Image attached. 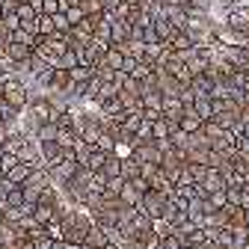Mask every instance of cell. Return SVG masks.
Here are the masks:
<instances>
[{"mask_svg":"<svg viewBox=\"0 0 249 249\" xmlns=\"http://www.w3.org/2000/svg\"><path fill=\"white\" fill-rule=\"evenodd\" d=\"M12 107H18L21 113L27 110V104H30V86L24 83V77L21 74H12L9 71V80H6V95H3Z\"/></svg>","mask_w":249,"mask_h":249,"instance_id":"6da1fadb","label":"cell"},{"mask_svg":"<svg viewBox=\"0 0 249 249\" xmlns=\"http://www.w3.org/2000/svg\"><path fill=\"white\" fill-rule=\"evenodd\" d=\"M166 199H169V196H163V193H158V190H148V193H142V202H140L137 208L145 211L151 220H160V216H163V205H166Z\"/></svg>","mask_w":249,"mask_h":249,"instance_id":"7a4b0ae2","label":"cell"},{"mask_svg":"<svg viewBox=\"0 0 249 249\" xmlns=\"http://www.w3.org/2000/svg\"><path fill=\"white\" fill-rule=\"evenodd\" d=\"M131 158H137L140 163H160L163 160V151L154 145V140H148V142H140V145L131 148Z\"/></svg>","mask_w":249,"mask_h":249,"instance_id":"3957f363","label":"cell"},{"mask_svg":"<svg viewBox=\"0 0 249 249\" xmlns=\"http://www.w3.org/2000/svg\"><path fill=\"white\" fill-rule=\"evenodd\" d=\"M160 113H163V119H169L172 124H178L181 116H184V104H181V98H178V95H163Z\"/></svg>","mask_w":249,"mask_h":249,"instance_id":"277c9868","label":"cell"},{"mask_svg":"<svg viewBox=\"0 0 249 249\" xmlns=\"http://www.w3.org/2000/svg\"><path fill=\"white\" fill-rule=\"evenodd\" d=\"M199 187H202V193H205V199L211 196V193H216V190H226V181H223V172L220 169H211L208 166V175L199 181Z\"/></svg>","mask_w":249,"mask_h":249,"instance_id":"5b68a950","label":"cell"},{"mask_svg":"<svg viewBox=\"0 0 249 249\" xmlns=\"http://www.w3.org/2000/svg\"><path fill=\"white\" fill-rule=\"evenodd\" d=\"M202 124H205V122L196 116L193 107H184V116H181V122H178V128H181V131H187V134H199V131H202Z\"/></svg>","mask_w":249,"mask_h":249,"instance_id":"8992f818","label":"cell"},{"mask_svg":"<svg viewBox=\"0 0 249 249\" xmlns=\"http://www.w3.org/2000/svg\"><path fill=\"white\" fill-rule=\"evenodd\" d=\"M3 56H6L9 62H27L30 56H33V51H30L27 45H18V42H12V39H9V45L3 48Z\"/></svg>","mask_w":249,"mask_h":249,"instance_id":"52a82bcc","label":"cell"},{"mask_svg":"<svg viewBox=\"0 0 249 249\" xmlns=\"http://www.w3.org/2000/svg\"><path fill=\"white\" fill-rule=\"evenodd\" d=\"M33 169H36L33 163H18V166H12V169L6 172V181H9L12 187H21L30 175H33Z\"/></svg>","mask_w":249,"mask_h":249,"instance_id":"ba28073f","label":"cell"},{"mask_svg":"<svg viewBox=\"0 0 249 249\" xmlns=\"http://www.w3.org/2000/svg\"><path fill=\"white\" fill-rule=\"evenodd\" d=\"M119 202H122V205H128V208H137V205L142 202V193L134 187V181H124L122 193H119Z\"/></svg>","mask_w":249,"mask_h":249,"instance_id":"9c48e42d","label":"cell"},{"mask_svg":"<svg viewBox=\"0 0 249 249\" xmlns=\"http://www.w3.org/2000/svg\"><path fill=\"white\" fill-rule=\"evenodd\" d=\"M193 110H196V116H199L202 122H211V119H213V98H211V95H196Z\"/></svg>","mask_w":249,"mask_h":249,"instance_id":"30bf717a","label":"cell"},{"mask_svg":"<svg viewBox=\"0 0 249 249\" xmlns=\"http://www.w3.org/2000/svg\"><path fill=\"white\" fill-rule=\"evenodd\" d=\"M178 128V124H172L169 119H158V122H151V140H169V134Z\"/></svg>","mask_w":249,"mask_h":249,"instance_id":"8fae6325","label":"cell"},{"mask_svg":"<svg viewBox=\"0 0 249 249\" xmlns=\"http://www.w3.org/2000/svg\"><path fill=\"white\" fill-rule=\"evenodd\" d=\"M74 66H80V59H77V51L69 45V51H66V53H62V56H56L53 69H59V71H71Z\"/></svg>","mask_w":249,"mask_h":249,"instance_id":"7c38bea8","label":"cell"},{"mask_svg":"<svg viewBox=\"0 0 249 249\" xmlns=\"http://www.w3.org/2000/svg\"><path fill=\"white\" fill-rule=\"evenodd\" d=\"M83 246H89V249H104V246H107L104 229H101V226H92L89 234H86V240H83Z\"/></svg>","mask_w":249,"mask_h":249,"instance_id":"4fadbf2b","label":"cell"},{"mask_svg":"<svg viewBox=\"0 0 249 249\" xmlns=\"http://www.w3.org/2000/svg\"><path fill=\"white\" fill-rule=\"evenodd\" d=\"M122 178H124V181L140 178V160L131 158V154H124V158H122Z\"/></svg>","mask_w":249,"mask_h":249,"instance_id":"5bb4252c","label":"cell"},{"mask_svg":"<svg viewBox=\"0 0 249 249\" xmlns=\"http://www.w3.org/2000/svg\"><path fill=\"white\" fill-rule=\"evenodd\" d=\"M33 216H36L39 226H48L51 220H56V208L53 205H36L33 208Z\"/></svg>","mask_w":249,"mask_h":249,"instance_id":"9a60e30c","label":"cell"},{"mask_svg":"<svg viewBox=\"0 0 249 249\" xmlns=\"http://www.w3.org/2000/svg\"><path fill=\"white\" fill-rule=\"evenodd\" d=\"M92 74H95V69H89V66H74V69L69 71V80H71L74 86H83Z\"/></svg>","mask_w":249,"mask_h":249,"instance_id":"2e32d148","label":"cell"},{"mask_svg":"<svg viewBox=\"0 0 249 249\" xmlns=\"http://www.w3.org/2000/svg\"><path fill=\"white\" fill-rule=\"evenodd\" d=\"M104 163H107V154L95 148V151L89 154V160H86V166H83V169H89V172H101V169H104Z\"/></svg>","mask_w":249,"mask_h":249,"instance_id":"e0dca14e","label":"cell"},{"mask_svg":"<svg viewBox=\"0 0 249 249\" xmlns=\"http://www.w3.org/2000/svg\"><path fill=\"white\" fill-rule=\"evenodd\" d=\"M107 178H116V175H122V158L119 154H107V163H104V169H101Z\"/></svg>","mask_w":249,"mask_h":249,"instance_id":"ac0fdd59","label":"cell"},{"mask_svg":"<svg viewBox=\"0 0 249 249\" xmlns=\"http://www.w3.org/2000/svg\"><path fill=\"white\" fill-rule=\"evenodd\" d=\"M184 172L190 175V181H202L205 175H208V163H184Z\"/></svg>","mask_w":249,"mask_h":249,"instance_id":"d6986e66","label":"cell"},{"mask_svg":"<svg viewBox=\"0 0 249 249\" xmlns=\"http://www.w3.org/2000/svg\"><path fill=\"white\" fill-rule=\"evenodd\" d=\"M229 229H231L234 249H243V246H246V240H249V231H246V226H229Z\"/></svg>","mask_w":249,"mask_h":249,"instance_id":"ffe728a7","label":"cell"},{"mask_svg":"<svg viewBox=\"0 0 249 249\" xmlns=\"http://www.w3.org/2000/svg\"><path fill=\"white\" fill-rule=\"evenodd\" d=\"M56 27H53V18L51 15H39V36H53Z\"/></svg>","mask_w":249,"mask_h":249,"instance_id":"44dd1931","label":"cell"},{"mask_svg":"<svg viewBox=\"0 0 249 249\" xmlns=\"http://www.w3.org/2000/svg\"><path fill=\"white\" fill-rule=\"evenodd\" d=\"M18 163H21V158H18V154H12V151H6V154H3V158H0V172H3V175H6V172H9L12 166H18Z\"/></svg>","mask_w":249,"mask_h":249,"instance_id":"7402d4cb","label":"cell"},{"mask_svg":"<svg viewBox=\"0 0 249 249\" xmlns=\"http://www.w3.org/2000/svg\"><path fill=\"white\" fill-rule=\"evenodd\" d=\"M51 18H53V27H56V33H69V30H71V24H69L66 12H53Z\"/></svg>","mask_w":249,"mask_h":249,"instance_id":"603a6c76","label":"cell"},{"mask_svg":"<svg viewBox=\"0 0 249 249\" xmlns=\"http://www.w3.org/2000/svg\"><path fill=\"white\" fill-rule=\"evenodd\" d=\"M45 234H48L51 240H62V223H59V220H51V223L45 226Z\"/></svg>","mask_w":249,"mask_h":249,"instance_id":"cb8c5ba5","label":"cell"},{"mask_svg":"<svg viewBox=\"0 0 249 249\" xmlns=\"http://www.w3.org/2000/svg\"><path fill=\"white\" fill-rule=\"evenodd\" d=\"M160 246H163V249H181V246H184V237H178V234L172 231V234L160 237Z\"/></svg>","mask_w":249,"mask_h":249,"instance_id":"d4e9b609","label":"cell"},{"mask_svg":"<svg viewBox=\"0 0 249 249\" xmlns=\"http://www.w3.org/2000/svg\"><path fill=\"white\" fill-rule=\"evenodd\" d=\"M66 18H69V24L74 27V24H80V21L86 18V12H83L80 6H71V9H66Z\"/></svg>","mask_w":249,"mask_h":249,"instance_id":"484cf974","label":"cell"},{"mask_svg":"<svg viewBox=\"0 0 249 249\" xmlns=\"http://www.w3.org/2000/svg\"><path fill=\"white\" fill-rule=\"evenodd\" d=\"M6 202H9V208H18V205H24V193H21V187H12V190H9V196H6Z\"/></svg>","mask_w":249,"mask_h":249,"instance_id":"4316f807","label":"cell"},{"mask_svg":"<svg viewBox=\"0 0 249 249\" xmlns=\"http://www.w3.org/2000/svg\"><path fill=\"white\" fill-rule=\"evenodd\" d=\"M3 24H6V30H9V33H15V30L21 27V21H18V12H3Z\"/></svg>","mask_w":249,"mask_h":249,"instance_id":"83f0119b","label":"cell"},{"mask_svg":"<svg viewBox=\"0 0 249 249\" xmlns=\"http://www.w3.org/2000/svg\"><path fill=\"white\" fill-rule=\"evenodd\" d=\"M53 12H62V3H59V0H45L42 15H53Z\"/></svg>","mask_w":249,"mask_h":249,"instance_id":"f1b7e54d","label":"cell"},{"mask_svg":"<svg viewBox=\"0 0 249 249\" xmlns=\"http://www.w3.org/2000/svg\"><path fill=\"white\" fill-rule=\"evenodd\" d=\"M33 249H53V240H51L48 234H42V237L33 240Z\"/></svg>","mask_w":249,"mask_h":249,"instance_id":"f546056e","label":"cell"},{"mask_svg":"<svg viewBox=\"0 0 249 249\" xmlns=\"http://www.w3.org/2000/svg\"><path fill=\"white\" fill-rule=\"evenodd\" d=\"M12 249H33V240H30V237H18L12 243Z\"/></svg>","mask_w":249,"mask_h":249,"instance_id":"4dcf8cb0","label":"cell"},{"mask_svg":"<svg viewBox=\"0 0 249 249\" xmlns=\"http://www.w3.org/2000/svg\"><path fill=\"white\" fill-rule=\"evenodd\" d=\"M6 80H9V71H3V74H0V98L6 95Z\"/></svg>","mask_w":249,"mask_h":249,"instance_id":"1f68e13d","label":"cell"},{"mask_svg":"<svg viewBox=\"0 0 249 249\" xmlns=\"http://www.w3.org/2000/svg\"><path fill=\"white\" fill-rule=\"evenodd\" d=\"M27 3H30V6H33L36 12H42V6H45V0H27Z\"/></svg>","mask_w":249,"mask_h":249,"instance_id":"d6a6232c","label":"cell"},{"mask_svg":"<svg viewBox=\"0 0 249 249\" xmlns=\"http://www.w3.org/2000/svg\"><path fill=\"white\" fill-rule=\"evenodd\" d=\"M66 249H86L83 243H66Z\"/></svg>","mask_w":249,"mask_h":249,"instance_id":"836d02e7","label":"cell"},{"mask_svg":"<svg viewBox=\"0 0 249 249\" xmlns=\"http://www.w3.org/2000/svg\"><path fill=\"white\" fill-rule=\"evenodd\" d=\"M104 249H122V246H116V243H107V246H104Z\"/></svg>","mask_w":249,"mask_h":249,"instance_id":"e575fe53","label":"cell"},{"mask_svg":"<svg viewBox=\"0 0 249 249\" xmlns=\"http://www.w3.org/2000/svg\"><path fill=\"white\" fill-rule=\"evenodd\" d=\"M0 124H6V122H3V113H0Z\"/></svg>","mask_w":249,"mask_h":249,"instance_id":"d590c367","label":"cell"},{"mask_svg":"<svg viewBox=\"0 0 249 249\" xmlns=\"http://www.w3.org/2000/svg\"><path fill=\"white\" fill-rule=\"evenodd\" d=\"M0 249H9V246H0Z\"/></svg>","mask_w":249,"mask_h":249,"instance_id":"8d00e7d4","label":"cell"}]
</instances>
